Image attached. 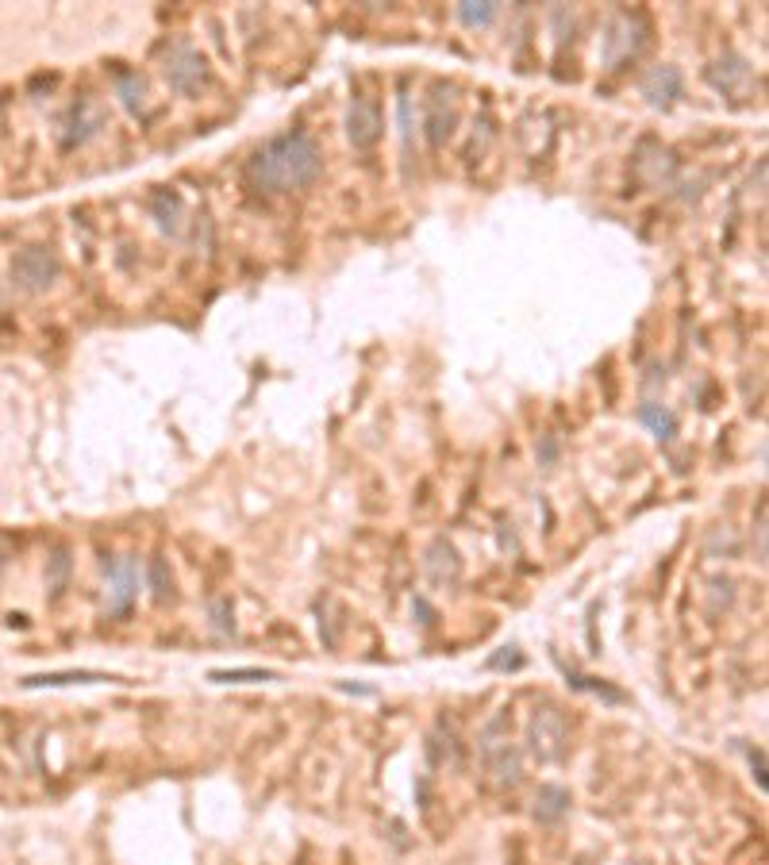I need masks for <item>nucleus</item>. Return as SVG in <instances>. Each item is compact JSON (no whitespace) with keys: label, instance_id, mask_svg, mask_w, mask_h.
<instances>
[{"label":"nucleus","instance_id":"f03ea898","mask_svg":"<svg viewBox=\"0 0 769 865\" xmlns=\"http://www.w3.org/2000/svg\"><path fill=\"white\" fill-rule=\"evenodd\" d=\"M566 750H570V719H566V712L554 708V704L535 708L531 719H527V754L535 762H543V766H554V762L566 758Z\"/></svg>","mask_w":769,"mask_h":865},{"label":"nucleus","instance_id":"6ab92c4d","mask_svg":"<svg viewBox=\"0 0 769 865\" xmlns=\"http://www.w3.org/2000/svg\"><path fill=\"white\" fill-rule=\"evenodd\" d=\"M746 74H750V70H746V62H743V58H735V54L727 58V66H723V62H716V66L708 70V77H712L720 89H731V85H735L739 77H746Z\"/></svg>","mask_w":769,"mask_h":865},{"label":"nucleus","instance_id":"b1692460","mask_svg":"<svg viewBox=\"0 0 769 865\" xmlns=\"http://www.w3.org/2000/svg\"><path fill=\"white\" fill-rule=\"evenodd\" d=\"M485 666H489V669H520L523 666L520 646H504V650H500V654H493Z\"/></svg>","mask_w":769,"mask_h":865},{"label":"nucleus","instance_id":"39448f33","mask_svg":"<svg viewBox=\"0 0 769 865\" xmlns=\"http://www.w3.org/2000/svg\"><path fill=\"white\" fill-rule=\"evenodd\" d=\"M139 558L124 554V558H104V577H108V612L112 616H127L135 596H139Z\"/></svg>","mask_w":769,"mask_h":865},{"label":"nucleus","instance_id":"9d476101","mask_svg":"<svg viewBox=\"0 0 769 865\" xmlns=\"http://www.w3.org/2000/svg\"><path fill=\"white\" fill-rule=\"evenodd\" d=\"M104 124L100 108L93 100H77L70 108V120H66V131H62V147H74V143H85L89 135H97V127Z\"/></svg>","mask_w":769,"mask_h":865},{"label":"nucleus","instance_id":"7ed1b4c3","mask_svg":"<svg viewBox=\"0 0 769 865\" xmlns=\"http://www.w3.org/2000/svg\"><path fill=\"white\" fill-rule=\"evenodd\" d=\"M481 758H485V769L493 773L497 785H520L523 777V758L520 746L508 739V719L500 716L493 719L485 731H481Z\"/></svg>","mask_w":769,"mask_h":865},{"label":"nucleus","instance_id":"4be33fe9","mask_svg":"<svg viewBox=\"0 0 769 865\" xmlns=\"http://www.w3.org/2000/svg\"><path fill=\"white\" fill-rule=\"evenodd\" d=\"M120 97H124V104L131 112H139L143 108V81L135 74H124L120 77Z\"/></svg>","mask_w":769,"mask_h":865},{"label":"nucleus","instance_id":"a878e982","mask_svg":"<svg viewBox=\"0 0 769 865\" xmlns=\"http://www.w3.org/2000/svg\"><path fill=\"white\" fill-rule=\"evenodd\" d=\"M750 762H754V777H758V789H766V758H762V750H750Z\"/></svg>","mask_w":769,"mask_h":865},{"label":"nucleus","instance_id":"ddd939ff","mask_svg":"<svg viewBox=\"0 0 769 865\" xmlns=\"http://www.w3.org/2000/svg\"><path fill=\"white\" fill-rule=\"evenodd\" d=\"M566 812H570V792L562 789V785H539L531 816L539 819V823H558Z\"/></svg>","mask_w":769,"mask_h":865},{"label":"nucleus","instance_id":"2eb2a0df","mask_svg":"<svg viewBox=\"0 0 769 865\" xmlns=\"http://www.w3.org/2000/svg\"><path fill=\"white\" fill-rule=\"evenodd\" d=\"M643 423L654 431L658 443H670L673 435H677V416H673L670 408H662V404H643Z\"/></svg>","mask_w":769,"mask_h":865},{"label":"nucleus","instance_id":"bb28decb","mask_svg":"<svg viewBox=\"0 0 769 865\" xmlns=\"http://www.w3.org/2000/svg\"><path fill=\"white\" fill-rule=\"evenodd\" d=\"M554 458H558V443H554V439H543V446H539V462H543V466H554Z\"/></svg>","mask_w":769,"mask_h":865},{"label":"nucleus","instance_id":"423d86ee","mask_svg":"<svg viewBox=\"0 0 769 865\" xmlns=\"http://www.w3.org/2000/svg\"><path fill=\"white\" fill-rule=\"evenodd\" d=\"M166 81L177 93H197L200 85L208 81V62L204 54L193 47H174L166 58Z\"/></svg>","mask_w":769,"mask_h":865},{"label":"nucleus","instance_id":"1a4fd4ad","mask_svg":"<svg viewBox=\"0 0 769 865\" xmlns=\"http://www.w3.org/2000/svg\"><path fill=\"white\" fill-rule=\"evenodd\" d=\"M423 569H427L431 585H447V589H450V585H458V577H462V558H458L454 543H447V539H435V543L427 546Z\"/></svg>","mask_w":769,"mask_h":865},{"label":"nucleus","instance_id":"a211bd4d","mask_svg":"<svg viewBox=\"0 0 769 865\" xmlns=\"http://www.w3.org/2000/svg\"><path fill=\"white\" fill-rule=\"evenodd\" d=\"M566 677H570L573 689L593 692V696H604L608 704H627V692L612 689V685H604V681H596V677H581V673H573V669H566Z\"/></svg>","mask_w":769,"mask_h":865},{"label":"nucleus","instance_id":"cd10ccee","mask_svg":"<svg viewBox=\"0 0 769 865\" xmlns=\"http://www.w3.org/2000/svg\"><path fill=\"white\" fill-rule=\"evenodd\" d=\"M339 689H343V692H358V696H373V689H362V685H347V681H343Z\"/></svg>","mask_w":769,"mask_h":865},{"label":"nucleus","instance_id":"f257e3e1","mask_svg":"<svg viewBox=\"0 0 769 865\" xmlns=\"http://www.w3.org/2000/svg\"><path fill=\"white\" fill-rule=\"evenodd\" d=\"M323 170V154L316 139L308 131H285L273 135L270 143H262L258 154L250 158V177L273 189V193H289V189H304L312 185Z\"/></svg>","mask_w":769,"mask_h":865},{"label":"nucleus","instance_id":"f3484780","mask_svg":"<svg viewBox=\"0 0 769 865\" xmlns=\"http://www.w3.org/2000/svg\"><path fill=\"white\" fill-rule=\"evenodd\" d=\"M208 681L216 685H254V681H277L273 669H212Z\"/></svg>","mask_w":769,"mask_h":865},{"label":"nucleus","instance_id":"4468645a","mask_svg":"<svg viewBox=\"0 0 769 865\" xmlns=\"http://www.w3.org/2000/svg\"><path fill=\"white\" fill-rule=\"evenodd\" d=\"M150 212H154V220L162 223L170 235L181 231V197H177V193H170V189L154 193V197H150Z\"/></svg>","mask_w":769,"mask_h":865},{"label":"nucleus","instance_id":"393cba45","mask_svg":"<svg viewBox=\"0 0 769 865\" xmlns=\"http://www.w3.org/2000/svg\"><path fill=\"white\" fill-rule=\"evenodd\" d=\"M450 124H454V116H443V112H431V120H427V127H431V131H427V135H431V143H443V139H447L450 135Z\"/></svg>","mask_w":769,"mask_h":865},{"label":"nucleus","instance_id":"9b49d317","mask_svg":"<svg viewBox=\"0 0 769 865\" xmlns=\"http://www.w3.org/2000/svg\"><path fill=\"white\" fill-rule=\"evenodd\" d=\"M116 681L108 673H93V669H66V673H35L24 677V689H66V685H104Z\"/></svg>","mask_w":769,"mask_h":865},{"label":"nucleus","instance_id":"5701e85b","mask_svg":"<svg viewBox=\"0 0 769 865\" xmlns=\"http://www.w3.org/2000/svg\"><path fill=\"white\" fill-rule=\"evenodd\" d=\"M212 623H216L220 635H231V631H235V612H231V600H227V596L212 600Z\"/></svg>","mask_w":769,"mask_h":865},{"label":"nucleus","instance_id":"20e7f679","mask_svg":"<svg viewBox=\"0 0 769 865\" xmlns=\"http://www.w3.org/2000/svg\"><path fill=\"white\" fill-rule=\"evenodd\" d=\"M62 273V262L50 247H27L12 258V281L24 289V293H43L58 281Z\"/></svg>","mask_w":769,"mask_h":865},{"label":"nucleus","instance_id":"6e6552de","mask_svg":"<svg viewBox=\"0 0 769 865\" xmlns=\"http://www.w3.org/2000/svg\"><path fill=\"white\" fill-rule=\"evenodd\" d=\"M381 131H385V116H381V108H377V100L370 97H358L350 104V116H347V135L350 143L358 150H370L377 139H381Z\"/></svg>","mask_w":769,"mask_h":865},{"label":"nucleus","instance_id":"dca6fc26","mask_svg":"<svg viewBox=\"0 0 769 865\" xmlns=\"http://www.w3.org/2000/svg\"><path fill=\"white\" fill-rule=\"evenodd\" d=\"M147 585H150V596H154L158 604L174 600V573H170V566H166V558H150Z\"/></svg>","mask_w":769,"mask_h":865},{"label":"nucleus","instance_id":"0eeeda50","mask_svg":"<svg viewBox=\"0 0 769 865\" xmlns=\"http://www.w3.org/2000/svg\"><path fill=\"white\" fill-rule=\"evenodd\" d=\"M643 31L646 24L631 12H620L612 24H608V35H604V62L608 66H620L623 58H631L635 50L643 47Z\"/></svg>","mask_w":769,"mask_h":865},{"label":"nucleus","instance_id":"aec40b11","mask_svg":"<svg viewBox=\"0 0 769 865\" xmlns=\"http://www.w3.org/2000/svg\"><path fill=\"white\" fill-rule=\"evenodd\" d=\"M66 577H70V550L58 546L54 558H50V589H54V596L66 589Z\"/></svg>","mask_w":769,"mask_h":865},{"label":"nucleus","instance_id":"412c9836","mask_svg":"<svg viewBox=\"0 0 769 865\" xmlns=\"http://www.w3.org/2000/svg\"><path fill=\"white\" fill-rule=\"evenodd\" d=\"M497 4H462V20L470 27H489L497 20Z\"/></svg>","mask_w":769,"mask_h":865},{"label":"nucleus","instance_id":"f8f14e48","mask_svg":"<svg viewBox=\"0 0 769 865\" xmlns=\"http://www.w3.org/2000/svg\"><path fill=\"white\" fill-rule=\"evenodd\" d=\"M643 97H650V104H673L681 97V74L673 66H654L643 77Z\"/></svg>","mask_w":769,"mask_h":865}]
</instances>
